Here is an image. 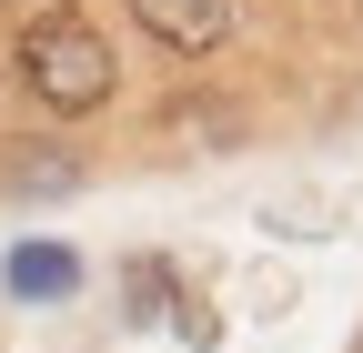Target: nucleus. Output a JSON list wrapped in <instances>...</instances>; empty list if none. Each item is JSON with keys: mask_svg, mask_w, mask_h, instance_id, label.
<instances>
[{"mask_svg": "<svg viewBox=\"0 0 363 353\" xmlns=\"http://www.w3.org/2000/svg\"><path fill=\"white\" fill-rule=\"evenodd\" d=\"M121 91H131V61L91 0H30L0 40V101H21L40 131L101 121V111H121Z\"/></svg>", "mask_w": 363, "mask_h": 353, "instance_id": "nucleus-1", "label": "nucleus"}, {"mask_svg": "<svg viewBox=\"0 0 363 353\" xmlns=\"http://www.w3.org/2000/svg\"><path fill=\"white\" fill-rule=\"evenodd\" d=\"M91 182H101V162L81 152V131H0V202L11 212H51V202H81Z\"/></svg>", "mask_w": 363, "mask_h": 353, "instance_id": "nucleus-2", "label": "nucleus"}, {"mask_svg": "<svg viewBox=\"0 0 363 353\" xmlns=\"http://www.w3.org/2000/svg\"><path fill=\"white\" fill-rule=\"evenodd\" d=\"M121 21H131V40L162 51L172 71H202V61H222V51L242 40L252 0H121Z\"/></svg>", "mask_w": 363, "mask_h": 353, "instance_id": "nucleus-3", "label": "nucleus"}, {"mask_svg": "<svg viewBox=\"0 0 363 353\" xmlns=\"http://www.w3.org/2000/svg\"><path fill=\"white\" fill-rule=\"evenodd\" d=\"M71 283H81V262H71V252H51V242H40V252L21 242V252H11V293H21V303H30V293H40V303H61Z\"/></svg>", "mask_w": 363, "mask_h": 353, "instance_id": "nucleus-4", "label": "nucleus"}, {"mask_svg": "<svg viewBox=\"0 0 363 353\" xmlns=\"http://www.w3.org/2000/svg\"><path fill=\"white\" fill-rule=\"evenodd\" d=\"M343 21H353V40H363V0H343Z\"/></svg>", "mask_w": 363, "mask_h": 353, "instance_id": "nucleus-5", "label": "nucleus"}, {"mask_svg": "<svg viewBox=\"0 0 363 353\" xmlns=\"http://www.w3.org/2000/svg\"><path fill=\"white\" fill-rule=\"evenodd\" d=\"M21 11H30V0H0V21H21Z\"/></svg>", "mask_w": 363, "mask_h": 353, "instance_id": "nucleus-6", "label": "nucleus"}]
</instances>
